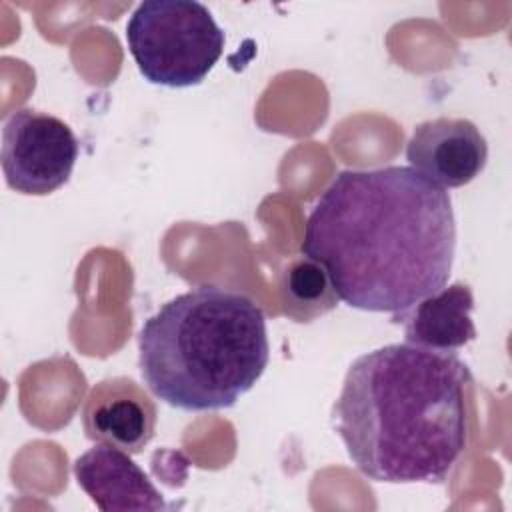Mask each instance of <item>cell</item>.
<instances>
[{"mask_svg": "<svg viewBox=\"0 0 512 512\" xmlns=\"http://www.w3.org/2000/svg\"><path fill=\"white\" fill-rule=\"evenodd\" d=\"M300 250L350 308L406 312L452 274L450 194L410 166L342 170L312 206Z\"/></svg>", "mask_w": 512, "mask_h": 512, "instance_id": "6da1fadb", "label": "cell"}, {"mask_svg": "<svg viewBox=\"0 0 512 512\" xmlns=\"http://www.w3.org/2000/svg\"><path fill=\"white\" fill-rule=\"evenodd\" d=\"M472 384L456 352L386 344L350 364L332 422L370 480L442 484L470 440Z\"/></svg>", "mask_w": 512, "mask_h": 512, "instance_id": "7a4b0ae2", "label": "cell"}, {"mask_svg": "<svg viewBox=\"0 0 512 512\" xmlns=\"http://www.w3.org/2000/svg\"><path fill=\"white\" fill-rule=\"evenodd\" d=\"M268 358L262 308L246 294L220 286L174 296L138 334L144 384L184 412L234 406L260 380Z\"/></svg>", "mask_w": 512, "mask_h": 512, "instance_id": "3957f363", "label": "cell"}, {"mask_svg": "<svg viewBox=\"0 0 512 512\" xmlns=\"http://www.w3.org/2000/svg\"><path fill=\"white\" fill-rule=\"evenodd\" d=\"M224 30L196 0H144L126 22L140 74L158 86L200 84L224 52Z\"/></svg>", "mask_w": 512, "mask_h": 512, "instance_id": "277c9868", "label": "cell"}, {"mask_svg": "<svg viewBox=\"0 0 512 512\" xmlns=\"http://www.w3.org/2000/svg\"><path fill=\"white\" fill-rule=\"evenodd\" d=\"M72 128L46 112L20 108L2 128V172L6 184L26 196H46L64 186L78 160Z\"/></svg>", "mask_w": 512, "mask_h": 512, "instance_id": "5b68a950", "label": "cell"}, {"mask_svg": "<svg viewBox=\"0 0 512 512\" xmlns=\"http://www.w3.org/2000/svg\"><path fill=\"white\" fill-rule=\"evenodd\" d=\"M406 160L420 176L440 188H460L486 166L488 142L468 118H434L420 122L408 144Z\"/></svg>", "mask_w": 512, "mask_h": 512, "instance_id": "8992f818", "label": "cell"}, {"mask_svg": "<svg viewBox=\"0 0 512 512\" xmlns=\"http://www.w3.org/2000/svg\"><path fill=\"white\" fill-rule=\"evenodd\" d=\"M158 412L152 398L132 378L114 376L92 386L82 408L90 440L140 454L156 432Z\"/></svg>", "mask_w": 512, "mask_h": 512, "instance_id": "52a82bcc", "label": "cell"}, {"mask_svg": "<svg viewBox=\"0 0 512 512\" xmlns=\"http://www.w3.org/2000/svg\"><path fill=\"white\" fill-rule=\"evenodd\" d=\"M74 478L102 512L164 510L162 492L128 452L98 444L74 460Z\"/></svg>", "mask_w": 512, "mask_h": 512, "instance_id": "ba28073f", "label": "cell"}, {"mask_svg": "<svg viewBox=\"0 0 512 512\" xmlns=\"http://www.w3.org/2000/svg\"><path fill=\"white\" fill-rule=\"evenodd\" d=\"M474 294L468 284L454 282L422 298L410 310L394 314V322L404 324V338L410 344L456 352L476 338L472 322Z\"/></svg>", "mask_w": 512, "mask_h": 512, "instance_id": "9c48e42d", "label": "cell"}, {"mask_svg": "<svg viewBox=\"0 0 512 512\" xmlns=\"http://www.w3.org/2000/svg\"><path fill=\"white\" fill-rule=\"evenodd\" d=\"M284 314L294 322H312L338 306V294L324 266L310 256L292 258L280 274Z\"/></svg>", "mask_w": 512, "mask_h": 512, "instance_id": "30bf717a", "label": "cell"}]
</instances>
